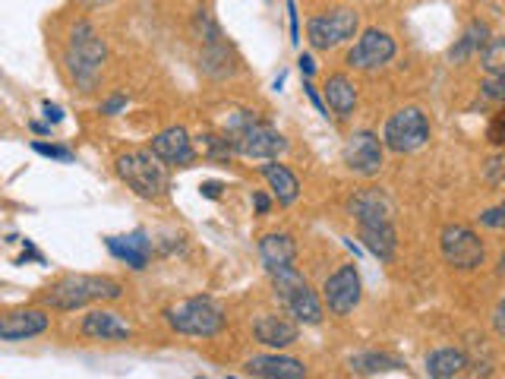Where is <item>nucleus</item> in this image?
<instances>
[{
    "label": "nucleus",
    "mask_w": 505,
    "mask_h": 379,
    "mask_svg": "<svg viewBox=\"0 0 505 379\" xmlns=\"http://www.w3.org/2000/svg\"><path fill=\"white\" fill-rule=\"evenodd\" d=\"M66 73L76 83L79 92H92L101 79V70H105L108 60V48L101 41V35L95 32L92 22L79 20L70 32V41H66Z\"/></svg>",
    "instance_id": "obj_1"
},
{
    "label": "nucleus",
    "mask_w": 505,
    "mask_h": 379,
    "mask_svg": "<svg viewBox=\"0 0 505 379\" xmlns=\"http://www.w3.org/2000/svg\"><path fill=\"white\" fill-rule=\"evenodd\" d=\"M228 139L234 145V155L249 158V162H269V158H278L282 152H288V139L275 127L263 124L257 114L249 111H237L231 118Z\"/></svg>",
    "instance_id": "obj_2"
},
{
    "label": "nucleus",
    "mask_w": 505,
    "mask_h": 379,
    "mask_svg": "<svg viewBox=\"0 0 505 379\" xmlns=\"http://www.w3.org/2000/svg\"><path fill=\"white\" fill-rule=\"evenodd\" d=\"M118 297L120 285L114 278H101V275H64L45 291V304L60 310V313L83 310L99 301H118Z\"/></svg>",
    "instance_id": "obj_3"
},
{
    "label": "nucleus",
    "mask_w": 505,
    "mask_h": 379,
    "mask_svg": "<svg viewBox=\"0 0 505 379\" xmlns=\"http://www.w3.org/2000/svg\"><path fill=\"white\" fill-rule=\"evenodd\" d=\"M164 320L174 332L190 335V339H212L224 329V307L209 295H196L187 297V301H178L174 307L164 310Z\"/></svg>",
    "instance_id": "obj_4"
},
{
    "label": "nucleus",
    "mask_w": 505,
    "mask_h": 379,
    "mask_svg": "<svg viewBox=\"0 0 505 379\" xmlns=\"http://www.w3.org/2000/svg\"><path fill=\"white\" fill-rule=\"evenodd\" d=\"M118 174L139 199H161L168 193V187H171L168 168H164V162L152 149L124 152L118 158Z\"/></svg>",
    "instance_id": "obj_5"
},
{
    "label": "nucleus",
    "mask_w": 505,
    "mask_h": 379,
    "mask_svg": "<svg viewBox=\"0 0 505 379\" xmlns=\"http://www.w3.org/2000/svg\"><path fill=\"white\" fill-rule=\"evenodd\" d=\"M272 285H275V297L284 304L291 316L303 326H319L322 322V304L316 297V291L307 285L300 272L294 266H282V269H272Z\"/></svg>",
    "instance_id": "obj_6"
},
{
    "label": "nucleus",
    "mask_w": 505,
    "mask_h": 379,
    "mask_svg": "<svg viewBox=\"0 0 505 379\" xmlns=\"http://www.w3.org/2000/svg\"><path fill=\"white\" fill-rule=\"evenodd\" d=\"M430 143V124L427 114L420 108H401L388 118L386 130H382V145L398 155H407V152H417Z\"/></svg>",
    "instance_id": "obj_7"
},
{
    "label": "nucleus",
    "mask_w": 505,
    "mask_h": 379,
    "mask_svg": "<svg viewBox=\"0 0 505 379\" xmlns=\"http://www.w3.org/2000/svg\"><path fill=\"white\" fill-rule=\"evenodd\" d=\"M357 26H361V16L351 7H338V10H328V13L313 16L307 22V39L316 51H332V48L354 39Z\"/></svg>",
    "instance_id": "obj_8"
},
{
    "label": "nucleus",
    "mask_w": 505,
    "mask_h": 379,
    "mask_svg": "<svg viewBox=\"0 0 505 379\" xmlns=\"http://www.w3.org/2000/svg\"><path fill=\"white\" fill-rule=\"evenodd\" d=\"M440 250H442V260L452 269H461V272H471V269L483 266V256H486L480 237L474 234L471 228H465V225H448V228H442Z\"/></svg>",
    "instance_id": "obj_9"
},
{
    "label": "nucleus",
    "mask_w": 505,
    "mask_h": 379,
    "mask_svg": "<svg viewBox=\"0 0 505 379\" xmlns=\"http://www.w3.org/2000/svg\"><path fill=\"white\" fill-rule=\"evenodd\" d=\"M361 272L357 266H342L335 275H328L326 285H322V297H326L328 310L335 316H348L354 313V307L361 304Z\"/></svg>",
    "instance_id": "obj_10"
},
{
    "label": "nucleus",
    "mask_w": 505,
    "mask_h": 379,
    "mask_svg": "<svg viewBox=\"0 0 505 379\" xmlns=\"http://www.w3.org/2000/svg\"><path fill=\"white\" fill-rule=\"evenodd\" d=\"M344 164H348L351 174L357 177H376L382 168V143L376 133L370 130H357L348 137V143H344V152H342Z\"/></svg>",
    "instance_id": "obj_11"
},
{
    "label": "nucleus",
    "mask_w": 505,
    "mask_h": 379,
    "mask_svg": "<svg viewBox=\"0 0 505 379\" xmlns=\"http://www.w3.org/2000/svg\"><path fill=\"white\" fill-rule=\"evenodd\" d=\"M395 57V39L382 29H367V32L357 39V45L348 51V66L354 70H376V66H386Z\"/></svg>",
    "instance_id": "obj_12"
},
{
    "label": "nucleus",
    "mask_w": 505,
    "mask_h": 379,
    "mask_svg": "<svg viewBox=\"0 0 505 379\" xmlns=\"http://www.w3.org/2000/svg\"><path fill=\"white\" fill-rule=\"evenodd\" d=\"M152 152L171 168H190L196 162V145H193L190 133L184 127H168L152 139Z\"/></svg>",
    "instance_id": "obj_13"
},
{
    "label": "nucleus",
    "mask_w": 505,
    "mask_h": 379,
    "mask_svg": "<svg viewBox=\"0 0 505 379\" xmlns=\"http://www.w3.org/2000/svg\"><path fill=\"white\" fill-rule=\"evenodd\" d=\"M51 316L45 310H13V313H0V341H26L35 335L48 332Z\"/></svg>",
    "instance_id": "obj_14"
},
{
    "label": "nucleus",
    "mask_w": 505,
    "mask_h": 379,
    "mask_svg": "<svg viewBox=\"0 0 505 379\" xmlns=\"http://www.w3.org/2000/svg\"><path fill=\"white\" fill-rule=\"evenodd\" d=\"M348 212L357 218V225L392 222V199L382 190H361L348 199Z\"/></svg>",
    "instance_id": "obj_15"
},
{
    "label": "nucleus",
    "mask_w": 505,
    "mask_h": 379,
    "mask_svg": "<svg viewBox=\"0 0 505 379\" xmlns=\"http://www.w3.org/2000/svg\"><path fill=\"white\" fill-rule=\"evenodd\" d=\"M247 373L259 379H303L307 366L294 357H284V354H259V357L247 360Z\"/></svg>",
    "instance_id": "obj_16"
},
{
    "label": "nucleus",
    "mask_w": 505,
    "mask_h": 379,
    "mask_svg": "<svg viewBox=\"0 0 505 379\" xmlns=\"http://www.w3.org/2000/svg\"><path fill=\"white\" fill-rule=\"evenodd\" d=\"M79 332L95 341H126L133 335V329L126 326L118 313H111V310H92V313L83 320Z\"/></svg>",
    "instance_id": "obj_17"
},
{
    "label": "nucleus",
    "mask_w": 505,
    "mask_h": 379,
    "mask_svg": "<svg viewBox=\"0 0 505 379\" xmlns=\"http://www.w3.org/2000/svg\"><path fill=\"white\" fill-rule=\"evenodd\" d=\"M253 335H257V341L259 345H266V348H288V345H294L297 341V326L291 320H284V316H278V313H266V316H259L257 322H253Z\"/></svg>",
    "instance_id": "obj_18"
},
{
    "label": "nucleus",
    "mask_w": 505,
    "mask_h": 379,
    "mask_svg": "<svg viewBox=\"0 0 505 379\" xmlns=\"http://www.w3.org/2000/svg\"><path fill=\"white\" fill-rule=\"evenodd\" d=\"M108 250H111V256L124 260L130 269H145V262L152 256V243L143 231H133V234L124 237H108Z\"/></svg>",
    "instance_id": "obj_19"
},
{
    "label": "nucleus",
    "mask_w": 505,
    "mask_h": 379,
    "mask_svg": "<svg viewBox=\"0 0 505 379\" xmlns=\"http://www.w3.org/2000/svg\"><path fill=\"white\" fill-rule=\"evenodd\" d=\"M259 174L266 177V183L272 187V193H275L278 203H282V206L297 203V197H300V181H297V177L291 174L284 164H278L275 158H269V164H263V168H259Z\"/></svg>",
    "instance_id": "obj_20"
},
{
    "label": "nucleus",
    "mask_w": 505,
    "mask_h": 379,
    "mask_svg": "<svg viewBox=\"0 0 505 379\" xmlns=\"http://www.w3.org/2000/svg\"><path fill=\"white\" fill-rule=\"evenodd\" d=\"M326 101L338 118H351L357 108V85L344 73H335L326 83Z\"/></svg>",
    "instance_id": "obj_21"
},
{
    "label": "nucleus",
    "mask_w": 505,
    "mask_h": 379,
    "mask_svg": "<svg viewBox=\"0 0 505 379\" xmlns=\"http://www.w3.org/2000/svg\"><path fill=\"white\" fill-rule=\"evenodd\" d=\"M361 241L363 247L373 256H379L382 262H388L398 250V234H395L392 222H379V225H361Z\"/></svg>",
    "instance_id": "obj_22"
},
{
    "label": "nucleus",
    "mask_w": 505,
    "mask_h": 379,
    "mask_svg": "<svg viewBox=\"0 0 505 379\" xmlns=\"http://www.w3.org/2000/svg\"><path fill=\"white\" fill-rule=\"evenodd\" d=\"M259 256H263L266 269H282V266H294L297 260V243L291 234H266L259 241Z\"/></svg>",
    "instance_id": "obj_23"
},
{
    "label": "nucleus",
    "mask_w": 505,
    "mask_h": 379,
    "mask_svg": "<svg viewBox=\"0 0 505 379\" xmlns=\"http://www.w3.org/2000/svg\"><path fill=\"white\" fill-rule=\"evenodd\" d=\"M486 41H490V26H486V22H480V20H474L471 26L465 29V35H461V39L452 45V51H448V60H452V64H465L471 54L483 51Z\"/></svg>",
    "instance_id": "obj_24"
},
{
    "label": "nucleus",
    "mask_w": 505,
    "mask_h": 379,
    "mask_svg": "<svg viewBox=\"0 0 505 379\" xmlns=\"http://www.w3.org/2000/svg\"><path fill=\"white\" fill-rule=\"evenodd\" d=\"M199 70L209 73V76L215 79H224L234 73V64H231V48L228 41H212V45H203V51H199Z\"/></svg>",
    "instance_id": "obj_25"
},
{
    "label": "nucleus",
    "mask_w": 505,
    "mask_h": 379,
    "mask_svg": "<svg viewBox=\"0 0 505 379\" xmlns=\"http://www.w3.org/2000/svg\"><path fill=\"white\" fill-rule=\"evenodd\" d=\"M467 366V354L458 351V348H440L427 357V373L433 379H448V376H458L465 373Z\"/></svg>",
    "instance_id": "obj_26"
},
{
    "label": "nucleus",
    "mask_w": 505,
    "mask_h": 379,
    "mask_svg": "<svg viewBox=\"0 0 505 379\" xmlns=\"http://www.w3.org/2000/svg\"><path fill=\"white\" fill-rule=\"evenodd\" d=\"M351 370L361 376H376V373H401L405 364L388 354H357V357H351Z\"/></svg>",
    "instance_id": "obj_27"
},
{
    "label": "nucleus",
    "mask_w": 505,
    "mask_h": 379,
    "mask_svg": "<svg viewBox=\"0 0 505 379\" xmlns=\"http://www.w3.org/2000/svg\"><path fill=\"white\" fill-rule=\"evenodd\" d=\"M480 64H483L486 76H505V39H492L480 51Z\"/></svg>",
    "instance_id": "obj_28"
},
{
    "label": "nucleus",
    "mask_w": 505,
    "mask_h": 379,
    "mask_svg": "<svg viewBox=\"0 0 505 379\" xmlns=\"http://www.w3.org/2000/svg\"><path fill=\"white\" fill-rule=\"evenodd\" d=\"M199 152H203V158H209V162H231V155H234V145H231L228 137L203 133V137H199Z\"/></svg>",
    "instance_id": "obj_29"
},
{
    "label": "nucleus",
    "mask_w": 505,
    "mask_h": 379,
    "mask_svg": "<svg viewBox=\"0 0 505 379\" xmlns=\"http://www.w3.org/2000/svg\"><path fill=\"white\" fill-rule=\"evenodd\" d=\"M483 174L496 190H505V152H499V155H492L490 162H486Z\"/></svg>",
    "instance_id": "obj_30"
},
{
    "label": "nucleus",
    "mask_w": 505,
    "mask_h": 379,
    "mask_svg": "<svg viewBox=\"0 0 505 379\" xmlns=\"http://www.w3.org/2000/svg\"><path fill=\"white\" fill-rule=\"evenodd\" d=\"M486 137H490V143H492V145H505V105L499 108L496 114H492L490 130H486Z\"/></svg>",
    "instance_id": "obj_31"
},
{
    "label": "nucleus",
    "mask_w": 505,
    "mask_h": 379,
    "mask_svg": "<svg viewBox=\"0 0 505 379\" xmlns=\"http://www.w3.org/2000/svg\"><path fill=\"white\" fill-rule=\"evenodd\" d=\"M32 149L45 158H54V162H73L70 149H60V145H48V143H32Z\"/></svg>",
    "instance_id": "obj_32"
},
{
    "label": "nucleus",
    "mask_w": 505,
    "mask_h": 379,
    "mask_svg": "<svg viewBox=\"0 0 505 379\" xmlns=\"http://www.w3.org/2000/svg\"><path fill=\"white\" fill-rule=\"evenodd\" d=\"M483 99L505 101V76H486V83H483Z\"/></svg>",
    "instance_id": "obj_33"
},
{
    "label": "nucleus",
    "mask_w": 505,
    "mask_h": 379,
    "mask_svg": "<svg viewBox=\"0 0 505 379\" xmlns=\"http://www.w3.org/2000/svg\"><path fill=\"white\" fill-rule=\"evenodd\" d=\"M480 225H486V228H505V206L486 209L483 216H480Z\"/></svg>",
    "instance_id": "obj_34"
},
{
    "label": "nucleus",
    "mask_w": 505,
    "mask_h": 379,
    "mask_svg": "<svg viewBox=\"0 0 505 379\" xmlns=\"http://www.w3.org/2000/svg\"><path fill=\"white\" fill-rule=\"evenodd\" d=\"M288 20H291V41H300V16H297V4L288 0Z\"/></svg>",
    "instance_id": "obj_35"
},
{
    "label": "nucleus",
    "mask_w": 505,
    "mask_h": 379,
    "mask_svg": "<svg viewBox=\"0 0 505 379\" xmlns=\"http://www.w3.org/2000/svg\"><path fill=\"white\" fill-rule=\"evenodd\" d=\"M492 329H496L499 339H505V297L496 304V310H492Z\"/></svg>",
    "instance_id": "obj_36"
},
{
    "label": "nucleus",
    "mask_w": 505,
    "mask_h": 379,
    "mask_svg": "<svg viewBox=\"0 0 505 379\" xmlns=\"http://www.w3.org/2000/svg\"><path fill=\"white\" fill-rule=\"evenodd\" d=\"M303 89H307V95H309V101H313V108H316V111H319V114H322V118H328V108H326V105H322V99H319V92H316V89H313V83H309V79H307V83H303Z\"/></svg>",
    "instance_id": "obj_37"
},
{
    "label": "nucleus",
    "mask_w": 505,
    "mask_h": 379,
    "mask_svg": "<svg viewBox=\"0 0 505 379\" xmlns=\"http://www.w3.org/2000/svg\"><path fill=\"white\" fill-rule=\"evenodd\" d=\"M120 108H126V99L124 95H114V99H108L105 105H101V114H118Z\"/></svg>",
    "instance_id": "obj_38"
},
{
    "label": "nucleus",
    "mask_w": 505,
    "mask_h": 379,
    "mask_svg": "<svg viewBox=\"0 0 505 379\" xmlns=\"http://www.w3.org/2000/svg\"><path fill=\"white\" fill-rule=\"evenodd\" d=\"M297 66H300V73H303V79H309L316 73V64H313V57L309 54H300V60H297Z\"/></svg>",
    "instance_id": "obj_39"
},
{
    "label": "nucleus",
    "mask_w": 505,
    "mask_h": 379,
    "mask_svg": "<svg viewBox=\"0 0 505 379\" xmlns=\"http://www.w3.org/2000/svg\"><path fill=\"white\" fill-rule=\"evenodd\" d=\"M45 118H48V124H60V120H64V111H60L57 105H51V101H45Z\"/></svg>",
    "instance_id": "obj_40"
},
{
    "label": "nucleus",
    "mask_w": 505,
    "mask_h": 379,
    "mask_svg": "<svg viewBox=\"0 0 505 379\" xmlns=\"http://www.w3.org/2000/svg\"><path fill=\"white\" fill-rule=\"evenodd\" d=\"M203 197H209V199H218V197H222V183H215V181L203 183Z\"/></svg>",
    "instance_id": "obj_41"
},
{
    "label": "nucleus",
    "mask_w": 505,
    "mask_h": 379,
    "mask_svg": "<svg viewBox=\"0 0 505 379\" xmlns=\"http://www.w3.org/2000/svg\"><path fill=\"white\" fill-rule=\"evenodd\" d=\"M253 206H257V212H263V216H266V212L272 209V203H269V199L263 197V193H257V197H253Z\"/></svg>",
    "instance_id": "obj_42"
},
{
    "label": "nucleus",
    "mask_w": 505,
    "mask_h": 379,
    "mask_svg": "<svg viewBox=\"0 0 505 379\" xmlns=\"http://www.w3.org/2000/svg\"><path fill=\"white\" fill-rule=\"evenodd\" d=\"M496 272L505 278V250H502V256H499V262H496Z\"/></svg>",
    "instance_id": "obj_43"
},
{
    "label": "nucleus",
    "mask_w": 505,
    "mask_h": 379,
    "mask_svg": "<svg viewBox=\"0 0 505 379\" xmlns=\"http://www.w3.org/2000/svg\"><path fill=\"white\" fill-rule=\"evenodd\" d=\"M79 4H86V7H101V4H108V0H79Z\"/></svg>",
    "instance_id": "obj_44"
},
{
    "label": "nucleus",
    "mask_w": 505,
    "mask_h": 379,
    "mask_svg": "<svg viewBox=\"0 0 505 379\" xmlns=\"http://www.w3.org/2000/svg\"><path fill=\"white\" fill-rule=\"evenodd\" d=\"M502 206H505V203H502Z\"/></svg>",
    "instance_id": "obj_45"
}]
</instances>
